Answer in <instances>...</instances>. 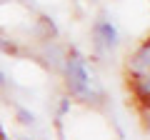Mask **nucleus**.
Returning a JSON list of instances; mask_svg holds the SVG:
<instances>
[{"label":"nucleus","instance_id":"f03ea898","mask_svg":"<svg viewBox=\"0 0 150 140\" xmlns=\"http://www.w3.org/2000/svg\"><path fill=\"white\" fill-rule=\"evenodd\" d=\"M125 73L128 78H138L150 73V35L128 55V63H125Z\"/></svg>","mask_w":150,"mask_h":140},{"label":"nucleus","instance_id":"1a4fd4ad","mask_svg":"<svg viewBox=\"0 0 150 140\" xmlns=\"http://www.w3.org/2000/svg\"><path fill=\"white\" fill-rule=\"evenodd\" d=\"M0 140H8V138H5V133H3V128H0Z\"/></svg>","mask_w":150,"mask_h":140},{"label":"nucleus","instance_id":"423d86ee","mask_svg":"<svg viewBox=\"0 0 150 140\" xmlns=\"http://www.w3.org/2000/svg\"><path fill=\"white\" fill-rule=\"evenodd\" d=\"M0 50H3L5 55H18V53H20V50L15 48V43H8L5 38H0Z\"/></svg>","mask_w":150,"mask_h":140},{"label":"nucleus","instance_id":"39448f33","mask_svg":"<svg viewBox=\"0 0 150 140\" xmlns=\"http://www.w3.org/2000/svg\"><path fill=\"white\" fill-rule=\"evenodd\" d=\"M18 120H20L23 125H33L35 123V115H33L30 110H25V108H18Z\"/></svg>","mask_w":150,"mask_h":140},{"label":"nucleus","instance_id":"6e6552de","mask_svg":"<svg viewBox=\"0 0 150 140\" xmlns=\"http://www.w3.org/2000/svg\"><path fill=\"white\" fill-rule=\"evenodd\" d=\"M8 85V78H5V73H3V68H0V88H5Z\"/></svg>","mask_w":150,"mask_h":140},{"label":"nucleus","instance_id":"9d476101","mask_svg":"<svg viewBox=\"0 0 150 140\" xmlns=\"http://www.w3.org/2000/svg\"><path fill=\"white\" fill-rule=\"evenodd\" d=\"M28 140H30V138H28Z\"/></svg>","mask_w":150,"mask_h":140},{"label":"nucleus","instance_id":"f257e3e1","mask_svg":"<svg viewBox=\"0 0 150 140\" xmlns=\"http://www.w3.org/2000/svg\"><path fill=\"white\" fill-rule=\"evenodd\" d=\"M63 75H65V88L73 98L78 100H93V78L88 73L85 58L78 50H70L63 58Z\"/></svg>","mask_w":150,"mask_h":140},{"label":"nucleus","instance_id":"7ed1b4c3","mask_svg":"<svg viewBox=\"0 0 150 140\" xmlns=\"http://www.w3.org/2000/svg\"><path fill=\"white\" fill-rule=\"evenodd\" d=\"M93 40L100 50H115L120 43V35H118V28L112 25L108 18H98L93 23Z\"/></svg>","mask_w":150,"mask_h":140},{"label":"nucleus","instance_id":"20e7f679","mask_svg":"<svg viewBox=\"0 0 150 140\" xmlns=\"http://www.w3.org/2000/svg\"><path fill=\"white\" fill-rule=\"evenodd\" d=\"M128 88L133 93V98L138 100L140 108H150V73L145 75H138V78H128Z\"/></svg>","mask_w":150,"mask_h":140},{"label":"nucleus","instance_id":"0eeeda50","mask_svg":"<svg viewBox=\"0 0 150 140\" xmlns=\"http://www.w3.org/2000/svg\"><path fill=\"white\" fill-rule=\"evenodd\" d=\"M143 118H145V125L150 128V108H145V110H143Z\"/></svg>","mask_w":150,"mask_h":140}]
</instances>
